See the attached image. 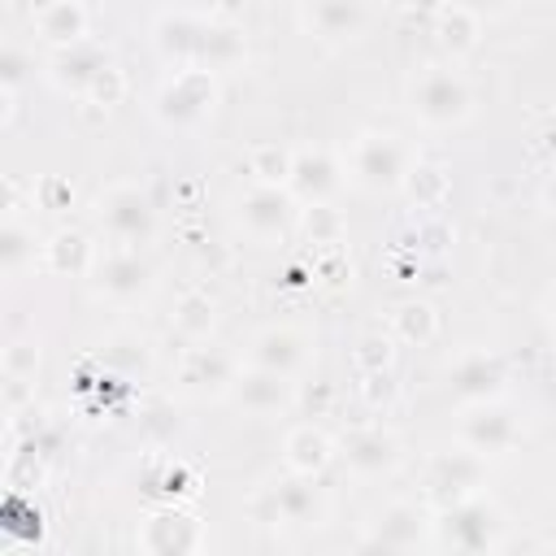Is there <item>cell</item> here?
Instances as JSON below:
<instances>
[{"instance_id": "cell-1", "label": "cell", "mask_w": 556, "mask_h": 556, "mask_svg": "<svg viewBox=\"0 0 556 556\" xmlns=\"http://www.w3.org/2000/svg\"><path fill=\"white\" fill-rule=\"evenodd\" d=\"M434 534L443 547H456V552H491L500 539V513L491 500L465 495V500H452L439 508Z\"/></svg>"}, {"instance_id": "cell-2", "label": "cell", "mask_w": 556, "mask_h": 556, "mask_svg": "<svg viewBox=\"0 0 556 556\" xmlns=\"http://www.w3.org/2000/svg\"><path fill=\"white\" fill-rule=\"evenodd\" d=\"M217 104V83H213V70L204 65H182L174 70V78L161 87L156 96V117L165 126H195L213 113Z\"/></svg>"}, {"instance_id": "cell-3", "label": "cell", "mask_w": 556, "mask_h": 556, "mask_svg": "<svg viewBox=\"0 0 556 556\" xmlns=\"http://www.w3.org/2000/svg\"><path fill=\"white\" fill-rule=\"evenodd\" d=\"M469 104H473V96H469L465 78L452 74V70L430 65V70L413 83V113H417L426 126H452V122L469 117Z\"/></svg>"}, {"instance_id": "cell-4", "label": "cell", "mask_w": 556, "mask_h": 556, "mask_svg": "<svg viewBox=\"0 0 556 556\" xmlns=\"http://www.w3.org/2000/svg\"><path fill=\"white\" fill-rule=\"evenodd\" d=\"M96 217H100L104 235H109L113 243H126V248H139V243L152 235V226H156L148 195H143L139 187H130V182H117V187H109V191L100 195V208H96Z\"/></svg>"}, {"instance_id": "cell-5", "label": "cell", "mask_w": 556, "mask_h": 556, "mask_svg": "<svg viewBox=\"0 0 556 556\" xmlns=\"http://www.w3.org/2000/svg\"><path fill=\"white\" fill-rule=\"evenodd\" d=\"M404 174H408V152H404V143L395 135L369 130V135L356 139V148H352V178L361 187L391 191V187L404 182Z\"/></svg>"}, {"instance_id": "cell-6", "label": "cell", "mask_w": 556, "mask_h": 556, "mask_svg": "<svg viewBox=\"0 0 556 556\" xmlns=\"http://www.w3.org/2000/svg\"><path fill=\"white\" fill-rule=\"evenodd\" d=\"M239 222L256 239H278L291 226V191H282L278 182L248 187L243 200H239Z\"/></svg>"}, {"instance_id": "cell-7", "label": "cell", "mask_w": 556, "mask_h": 556, "mask_svg": "<svg viewBox=\"0 0 556 556\" xmlns=\"http://www.w3.org/2000/svg\"><path fill=\"white\" fill-rule=\"evenodd\" d=\"M452 395L465 400V404H486V400H500L504 395V382H508V369L495 352H469L452 365Z\"/></svg>"}, {"instance_id": "cell-8", "label": "cell", "mask_w": 556, "mask_h": 556, "mask_svg": "<svg viewBox=\"0 0 556 556\" xmlns=\"http://www.w3.org/2000/svg\"><path fill=\"white\" fill-rule=\"evenodd\" d=\"M230 395L239 400V408H248L252 417H269V413H282L291 404V378L287 374H274V369H243L235 374L230 382Z\"/></svg>"}, {"instance_id": "cell-9", "label": "cell", "mask_w": 556, "mask_h": 556, "mask_svg": "<svg viewBox=\"0 0 556 556\" xmlns=\"http://www.w3.org/2000/svg\"><path fill=\"white\" fill-rule=\"evenodd\" d=\"M482 473H486V465H482L478 452H469V447H465V452H443V456L430 465V495L439 500V508L452 504V500L478 495Z\"/></svg>"}, {"instance_id": "cell-10", "label": "cell", "mask_w": 556, "mask_h": 556, "mask_svg": "<svg viewBox=\"0 0 556 556\" xmlns=\"http://www.w3.org/2000/svg\"><path fill=\"white\" fill-rule=\"evenodd\" d=\"M104 65H109L104 48L91 43V39H78V43H70V48H56V52H52V61H48V78H52L61 91H78V96H87L91 83H96V74H100Z\"/></svg>"}, {"instance_id": "cell-11", "label": "cell", "mask_w": 556, "mask_h": 556, "mask_svg": "<svg viewBox=\"0 0 556 556\" xmlns=\"http://www.w3.org/2000/svg\"><path fill=\"white\" fill-rule=\"evenodd\" d=\"M460 443H465L469 452H478V456H500V452H508V447L517 443V421H513V413L495 408V400H486V404H478V408L465 417Z\"/></svg>"}, {"instance_id": "cell-12", "label": "cell", "mask_w": 556, "mask_h": 556, "mask_svg": "<svg viewBox=\"0 0 556 556\" xmlns=\"http://www.w3.org/2000/svg\"><path fill=\"white\" fill-rule=\"evenodd\" d=\"M339 182H343V178H339V165H334L330 152H321V148L295 152L291 178H287V187H291L295 200H304V204H326V200L339 191Z\"/></svg>"}, {"instance_id": "cell-13", "label": "cell", "mask_w": 556, "mask_h": 556, "mask_svg": "<svg viewBox=\"0 0 556 556\" xmlns=\"http://www.w3.org/2000/svg\"><path fill=\"white\" fill-rule=\"evenodd\" d=\"M339 447H343L348 469H356V473H365V478H378V473H387V469L400 460V443H395L387 430H378V426H356V430H348Z\"/></svg>"}, {"instance_id": "cell-14", "label": "cell", "mask_w": 556, "mask_h": 556, "mask_svg": "<svg viewBox=\"0 0 556 556\" xmlns=\"http://www.w3.org/2000/svg\"><path fill=\"white\" fill-rule=\"evenodd\" d=\"M304 361H308V343L291 326H269L252 339V365H261V369H274V374L291 378V374L304 369Z\"/></svg>"}, {"instance_id": "cell-15", "label": "cell", "mask_w": 556, "mask_h": 556, "mask_svg": "<svg viewBox=\"0 0 556 556\" xmlns=\"http://www.w3.org/2000/svg\"><path fill=\"white\" fill-rule=\"evenodd\" d=\"M178 382L191 395H222L235 382V365L217 348H191L187 361H182V369H178Z\"/></svg>"}, {"instance_id": "cell-16", "label": "cell", "mask_w": 556, "mask_h": 556, "mask_svg": "<svg viewBox=\"0 0 556 556\" xmlns=\"http://www.w3.org/2000/svg\"><path fill=\"white\" fill-rule=\"evenodd\" d=\"M91 274H96V287H100L104 295H113V300H130V295H139V291L148 287V265L139 261L135 248L109 252L104 261H96Z\"/></svg>"}, {"instance_id": "cell-17", "label": "cell", "mask_w": 556, "mask_h": 556, "mask_svg": "<svg viewBox=\"0 0 556 556\" xmlns=\"http://www.w3.org/2000/svg\"><path fill=\"white\" fill-rule=\"evenodd\" d=\"M200 26L204 17H191V13H161L152 39H156V52L182 70V65H195V48H200Z\"/></svg>"}, {"instance_id": "cell-18", "label": "cell", "mask_w": 556, "mask_h": 556, "mask_svg": "<svg viewBox=\"0 0 556 556\" xmlns=\"http://www.w3.org/2000/svg\"><path fill=\"white\" fill-rule=\"evenodd\" d=\"M143 547L148 552H191L200 547V521L187 517V513H156L148 526H143Z\"/></svg>"}, {"instance_id": "cell-19", "label": "cell", "mask_w": 556, "mask_h": 556, "mask_svg": "<svg viewBox=\"0 0 556 556\" xmlns=\"http://www.w3.org/2000/svg\"><path fill=\"white\" fill-rule=\"evenodd\" d=\"M35 30L52 48H70V43L87 39V9L78 0H56V4H48V9L35 13Z\"/></svg>"}, {"instance_id": "cell-20", "label": "cell", "mask_w": 556, "mask_h": 556, "mask_svg": "<svg viewBox=\"0 0 556 556\" xmlns=\"http://www.w3.org/2000/svg\"><path fill=\"white\" fill-rule=\"evenodd\" d=\"M365 543H369V547H387V552H408V547H417V543H421V517H417V508H408V504L387 508V513L374 521V530H369Z\"/></svg>"}, {"instance_id": "cell-21", "label": "cell", "mask_w": 556, "mask_h": 556, "mask_svg": "<svg viewBox=\"0 0 556 556\" xmlns=\"http://www.w3.org/2000/svg\"><path fill=\"white\" fill-rule=\"evenodd\" d=\"M43 265H48L52 274H70V278L91 274V269H96V256H91L87 235H78V230H61V235H52V239L43 243Z\"/></svg>"}, {"instance_id": "cell-22", "label": "cell", "mask_w": 556, "mask_h": 556, "mask_svg": "<svg viewBox=\"0 0 556 556\" xmlns=\"http://www.w3.org/2000/svg\"><path fill=\"white\" fill-rule=\"evenodd\" d=\"M239 56H243V30H239V26H226V22H204V26H200L195 65L222 70V65H235Z\"/></svg>"}, {"instance_id": "cell-23", "label": "cell", "mask_w": 556, "mask_h": 556, "mask_svg": "<svg viewBox=\"0 0 556 556\" xmlns=\"http://www.w3.org/2000/svg\"><path fill=\"white\" fill-rule=\"evenodd\" d=\"M308 22L321 39H348V35L361 30L365 9H361V0H313Z\"/></svg>"}, {"instance_id": "cell-24", "label": "cell", "mask_w": 556, "mask_h": 556, "mask_svg": "<svg viewBox=\"0 0 556 556\" xmlns=\"http://www.w3.org/2000/svg\"><path fill=\"white\" fill-rule=\"evenodd\" d=\"M326 460H330V439L317 426H295L287 434V465L295 473H308L313 478L317 469H326Z\"/></svg>"}, {"instance_id": "cell-25", "label": "cell", "mask_w": 556, "mask_h": 556, "mask_svg": "<svg viewBox=\"0 0 556 556\" xmlns=\"http://www.w3.org/2000/svg\"><path fill=\"white\" fill-rule=\"evenodd\" d=\"M269 500H274V517H282V521H308L317 513V495H313L308 473H295V478L278 482L269 491Z\"/></svg>"}, {"instance_id": "cell-26", "label": "cell", "mask_w": 556, "mask_h": 556, "mask_svg": "<svg viewBox=\"0 0 556 556\" xmlns=\"http://www.w3.org/2000/svg\"><path fill=\"white\" fill-rule=\"evenodd\" d=\"M26 261H35V235L17 217H9L4 230H0V265H4L9 278H17L26 269Z\"/></svg>"}, {"instance_id": "cell-27", "label": "cell", "mask_w": 556, "mask_h": 556, "mask_svg": "<svg viewBox=\"0 0 556 556\" xmlns=\"http://www.w3.org/2000/svg\"><path fill=\"white\" fill-rule=\"evenodd\" d=\"M439 39H443V48H452V52L473 48V39H478V13L465 9V4L443 9V13H439Z\"/></svg>"}, {"instance_id": "cell-28", "label": "cell", "mask_w": 556, "mask_h": 556, "mask_svg": "<svg viewBox=\"0 0 556 556\" xmlns=\"http://www.w3.org/2000/svg\"><path fill=\"white\" fill-rule=\"evenodd\" d=\"M391 326H395V334L404 339V343H426V339H434V308L426 304V300H408V304H400L395 308V317H391Z\"/></svg>"}, {"instance_id": "cell-29", "label": "cell", "mask_w": 556, "mask_h": 556, "mask_svg": "<svg viewBox=\"0 0 556 556\" xmlns=\"http://www.w3.org/2000/svg\"><path fill=\"white\" fill-rule=\"evenodd\" d=\"M404 187L413 191L417 204H434V200H443V191H447V174H443L439 165H430V161H417V165H408Z\"/></svg>"}, {"instance_id": "cell-30", "label": "cell", "mask_w": 556, "mask_h": 556, "mask_svg": "<svg viewBox=\"0 0 556 556\" xmlns=\"http://www.w3.org/2000/svg\"><path fill=\"white\" fill-rule=\"evenodd\" d=\"M291 161H295V152H282V148L265 143V148L252 152V174H256V182H287Z\"/></svg>"}, {"instance_id": "cell-31", "label": "cell", "mask_w": 556, "mask_h": 556, "mask_svg": "<svg viewBox=\"0 0 556 556\" xmlns=\"http://www.w3.org/2000/svg\"><path fill=\"white\" fill-rule=\"evenodd\" d=\"M35 365H39V348L30 343V339H9V348H4V378H30L35 374Z\"/></svg>"}, {"instance_id": "cell-32", "label": "cell", "mask_w": 556, "mask_h": 556, "mask_svg": "<svg viewBox=\"0 0 556 556\" xmlns=\"http://www.w3.org/2000/svg\"><path fill=\"white\" fill-rule=\"evenodd\" d=\"M339 213L330 208V204H308V213H304V230L313 235V243H334L339 239Z\"/></svg>"}, {"instance_id": "cell-33", "label": "cell", "mask_w": 556, "mask_h": 556, "mask_svg": "<svg viewBox=\"0 0 556 556\" xmlns=\"http://www.w3.org/2000/svg\"><path fill=\"white\" fill-rule=\"evenodd\" d=\"M178 326L191 330V334H204V330L213 326V304H208L204 295H187V300L178 304Z\"/></svg>"}, {"instance_id": "cell-34", "label": "cell", "mask_w": 556, "mask_h": 556, "mask_svg": "<svg viewBox=\"0 0 556 556\" xmlns=\"http://www.w3.org/2000/svg\"><path fill=\"white\" fill-rule=\"evenodd\" d=\"M122 91H126V78H122V70L117 65H104L100 74H96V83H91V100H104V104H117L122 100Z\"/></svg>"}, {"instance_id": "cell-35", "label": "cell", "mask_w": 556, "mask_h": 556, "mask_svg": "<svg viewBox=\"0 0 556 556\" xmlns=\"http://www.w3.org/2000/svg\"><path fill=\"white\" fill-rule=\"evenodd\" d=\"M0 83L9 91H17V83H22V52L17 48H4V56H0Z\"/></svg>"}, {"instance_id": "cell-36", "label": "cell", "mask_w": 556, "mask_h": 556, "mask_svg": "<svg viewBox=\"0 0 556 556\" xmlns=\"http://www.w3.org/2000/svg\"><path fill=\"white\" fill-rule=\"evenodd\" d=\"M456 4L473 9L478 17H495V13H508V9H513V0H456Z\"/></svg>"}, {"instance_id": "cell-37", "label": "cell", "mask_w": 556, "mask_h": 556, "mask_svg": "<svg viewBox=\"0 0 556 556\" xmlns=\"http://www.w3.org/2000/svg\"><path fill=\"white\" fill-rule=\"evenodd\" d=\"M408 4H417V9H439L443 0H408Z\"/></svg>"}, {"instance_id": "cell-38", "label": "cell", "mask_w": 556, "mask_h": 556, "mask_svg": "<svg viewBox=\"0 0 556 556\" xmlns=\"http://www.w3.org/2000/svg\"><path fill=\"white\" fill-rule=\"evenodd\" d=\"M552 317H556V287H552Z\"/></svg>"}]
</instances>
